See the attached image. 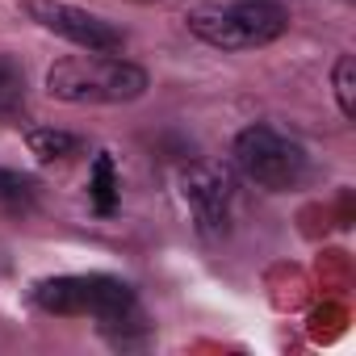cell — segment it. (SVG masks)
I'll return each instance as SVG.
<instances>
[{"label":"cell","mask_w":356,"mask_h":356,"mask_svg":"<svg viewBox=\"0 0 356 356\" xmlns=\"http://www.w3.org/2000/svg\"><path fill=\"white\" fill-rule=\"evenodd\" d=\"M34 202H38V181L34 176L0 168V206H5L9 214H30Z\"/></svg>","instance_id":"cell-9"},{"label":"cell","mask_w":356,"mask_h":356,"mask_svg":"<svg viewBox=\"0 0 356 356\" xmlns=\"http://www.w3.org/2000/svg\"><path fill=\"white\" fill-rule=\"evenodd\" d=\"M47 88L51 97L72 105H122L147 92V72L126 59L80 55V59H59L47 72Z\"/></svg>","instance_id":"cell-1"},{"label":"cell","mask_w":356,"mask_h":356,"mask_svg":"<svg viewBox=\"0 0 356 356\" xmlns=\"http://www.w3.org/2000/svg\"><path fill=\"white\" fill-rule=\"evenodd\" d=\"M289 26L285 9L277 0H239L231 9H197L189 13V30L218 47V51H252V47H264L273 38H281Z\"/></svg>","instance_id":"cell-3"},{"label":"cell","mask_w":356,"mask_h":356,"mask_svg":"<svg viewBox=\"0 0 356 356\" xmlns=\"http://www.w3.org/2000/svg\"><path fill=\"white\" fill-rule=\"evenodd\" d=\"M335 101H339L343 118H356V63H352V55H339V63H335Z\"/></svg>","instance_id":"cell-11"},{"label":"cell","mask_w":356,"mask_h":356,"mask_svg":"<svg viewBox=\"0 0 356 356\" xmlns=\"http://www.w3.org/2000/svg\"><path fill=\"white\" fill-rule=\"evenodd\" d=\"M30 17L42 22L51 34L84 47L88 55H113L122 51V30H113L105 17L88 13V9H76V5H63V0H30Z\"/></svg>","instance_id":"cell-5"},{"label":"cell","mask_w":356,"mask_h":356,"mask_svg":"<svg viewBox=\"0 0 356 356\" xmlns=\"http://www.w3.org/2000/svg\"><path fill=\"white\" fill-rule=\"evenodd\" d=\"M26 101V76L13 59L0 55V118H13Z\"/></svg>","instance_id":"cell-10"},{"label":"cell","mask_w":356,"mask_h":356,"mask_svg":"<svg viewBox=\"0 0 356 356\" xmlns=\"http://www.w3.org/2000/svg\"><path fill=\"white\" fill-rule=\"evenodd\" d=\"M235 163L252 185L268 193H285L306 181V151L273 126H248L235 138Z\"/></svg>","instance_id":"cell-4"},{"label":"cell","mask_w":356,"mask_h":356,"mask_svg":"<svg viewBox=\"0 0 356 356\" xmlns=\"http://www.w3.org/2000/svg\"><path fill=\"white\" fill-rule=\"evenodd\" d=\"M34 306L63 318H101L126 323L134 314V289L118 277L88 273V277H51L34 285Z\"/></svg>","instance_id":"cell-2"},{"label":"cell","mask_w":356,"mask_h":356,"mask_svg":"<svg viewBox=\"0 0 356 356\" xmlns=\"http://www.w3.org/2000/svg\"><path fill=\"white\" fill-rule=\"evenodd\" d=\"M26 143H30V151H34L38 159H47V163H51V159H72V155L84 151V143H80L76 134H67V130H51V126L30 130Z\"/></svg>","instance_id":"cell-8"},{"label":"cell","mask_w":356,"mask_h":356,"mask_svg":"<svg viewBox=\"0 0 356 356\" xmlns=\"http://www.w3.org/2000/svg\"><path fill=\"white\" fill-rule=\"evenodd\" d=\"M181 189H185V202L193 206L197 227L206 235H222L227 222H231V181H227V172L214 168V163H193L181 176Z\"/></svg>","instance_id":"cell-6"},{"label":"cell","mask_w":356,"mask_h":356,"mask_svg":"<svg viewBox=\"0 0 356 356\" xmlns=\"http://www.w3.org/2000/svg\"><path fill=\"white\" fill-rule=\"evenodd\" d=\"M88 202H92V210H97V214H105V218L118 210V168H113L109 151H101V155L92 159V176H88Z\"/></svg>","instance_id":"cell-7"}]
</instances>
